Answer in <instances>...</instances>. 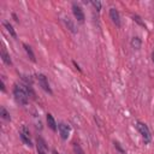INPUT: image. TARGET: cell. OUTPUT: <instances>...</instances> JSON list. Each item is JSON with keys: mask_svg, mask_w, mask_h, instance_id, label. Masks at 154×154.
I'll use <instances>...</instances> for the list:
<instances>
[{"mask_svg": "<svg viewBox=\"0 0 154 154\" xmlns=\"http://www.w3.org/2000/svg\"><path fill=\"white\" fill-rule=\"evenodd\" d=\"M37 81H38L40 87H41L45 91H47L48 94H52V89H51V87H49L48 79H47V77H46L43 73H38V75H37Z\"/></svg>", "mask_w": 154, "mask_h": 154, "instance_id": "3", "label": "cell"}, {"mask_svg": "<svg viewBox=\"0 0 154 154\" xmlns=\"http://www.w3.org/2000/svg\"><path fill=\"white\" fill-rule=\"evenodd\" d=\"M1 59H2V61L5 63V64H7V65H11L12 64V61H11V58H10V54L6 52V49L5 48H2L1 49Z\"/></svg>", "mask_w": 154, "mask_h": 154, "instance_id": "10", "label": "cell"}, {"mask_svg": "<svg viewBox=\"0 0 154 154\" xmlns=\"http://www.w3.org/2000/svg\"><path fill=\"white\" fill-rule=\"evenodd\" d=\"M13 18H14V20H17V22H18V18H17V16H16V14H13Z\"/></svg>", "mask_w": 154, "mask_h": 154, "instance_id": "22", "label": "cell"}, {"mask_svg": "<svg viewBox=\"0 0 154 154\" xmlns=\"http://www.w3.org/2000/svg\"><path fill=\"white\" fill-rule=\"evenodd\" d=\"M72 12H73V14L78 22L82 23L84 20V12H83L81 6H78L77 4H72Z\"/></svg>", "mask_w": 154, "mask_h": 154, "instance_id": "4", "label": "cell"}, {"mask_svg": "<svg viewBox=\"0 0 154 154\" xmlns=\"http://www.w3.org/2000/svg\"><path fill=\"white\" fill-rule=\"evenodd\" d=\"M58 130H59L60 137H61L63 140H67L69 134H70V128H69V125H66L65 123H59Z\"/></svg>", "mask_w": 154, "mask_h": 154, "instance_id": "5", "label": "cell"}, {"mask_svg": "<svg viewBox=\"0 0 154 154\" xmlns=\"http://www.w3.org/2000/svg\"><path fill=\"white\" fill-rule=\"evenodd\" d=\"M53 154H59V153H58L57 150H53Z\"/></svg>", "mask_w": 154, "mask_h": 154, "instance_id": "23", "label": "cell"}, {"mask_svg": "<svg viewBox=\"0 0 154 154\" xmlns=\"http://www.w3.org/2000/svg\"><path fill=\"white\" fill-rule=\"evenodd\" d=\"M72 63H73V65H75V66H76V69H77V70H78V71H81V67H79V66H78V64H77V63H76V61H72Z\"/></svg>", "mask_w": 154, "mask_h": 154, "instance_id": "20", "label": "cell"}, {"mask_svg": "<svg viewBox=\"0 0 154 154\" xmlns=\"http://www.w3.org/2000/svg\"><path fill=\"white\" fill-rule=\"evenodd\" d=\"M109 17L112 19V22L117 25V26H120L122 22H120V16H119V12L116 10V8H109Z\"/></svg>", "mask_w": 154, "mask_h": 154, "instance_id": "7", "label": "cell"}, {"mask_svg": "<svg viewBox=\"0 0 154 154\" xmlns=\"http://www.w3.org/2000/svg\"><path fill=\"white\" fill-rule=\"evenodd\" d=\"M141 45H142V41H141L140 37L135 36V37L131 38V46H132L134 49H140L141 48Z\"/></svg>", "mask_w": 154, "mask_h": 154, "instance_id": "11", "label": "cell"}, {"mask_svg": "<svg viewBox=\"0 0 154 154\" xmlns=\"http://www.w3.org/2000/svg\"><path fill=\"white\" fill-rule=\"evenodd\" d=\"M13 95H14V99L20 105H26L28 101H29V94L28 91L20 87V85H14L13 88Z\"/></svg>", "mask_w": 154, "mask_h": 154, "instance_id": "1", "label": "cell"}, {"mask_svg": "<svg viewBox=\"0 0 154 154\" xmlns=\"http://www.w3.org/2000/svg\"><path fill=\"white\" fill-rule=\"evenodd\" d=\"M91 5L96 8V11H100V10H101V2H100L99 0H96V1L93 0V1H91Z\"/></svg>", "mask_w": 154, "mask_h": 154, "instance_id": "18", "label": "cell"}, {"mask_svg": "<svg viewBox=\"0 0 154 154\" xmlns=\"http://www.w3.org/2000/svg\"><path fill=\"white\" fill-rule=\"evenodd\" d=\"M4 26L7 29V31L10 32V35H11V36H13V37H17V34H16V31H14L13 26L11 25V23H8V22H5V23H4Z\"/></svg>", "mask_w": 154, "mask_h": 154, "instance_id": "13", "label": "cell"}, {"mask_svg": "<svg viewBox=\"0 0 154 154\" xmlns=\"http://www.w3.org/2000/svg\"><path fill=\"white\" fill-rule=\"evenodd\" d=\"M136 128L138 130V132L141 134L144 143H149L152 141V135H150V131L148 129V126L144 124V123H141V122H137L136 123Z\"/></svg>", "mask_w": 154, "mask_h": 154, "instance_id": "2", "label": "cell"}, {"mask_svg": "<svg viewBox=\"0 0 154 154\" xmlns=\"http://www.w3.org/2000/svg\"><path fill=\"white\" fill-rule=\"evenodd\" d=\"M23 47H24V49H25V52H26V54H28L29 59H30L31 61H36V59H35V54H34V52H32L31 47H30L29 45H26V43H23Z\"/></svg>", "mask_w": 154, "mask_h": 154, "instance_id": "9", "label": "cell"}, {"mask_svg": "<svg viewBox=\"0 0 154 154\" xmlns=\"http://www.w3.org/2000/svg\"><path fill=\"white\" fill-rule=\"evenodd\" d=\"M19 136H20L22 141H23L26 146H29V147H31V146H32L31 140H30V137H29V130H28L25 126H23V128H22V131H20Z\"/></svg>", "mask_w": 154, "mask_h": 154, "instance_id": "6", "label": "cell"}, {"mask_svg": "<svg viewBox=\"0 0 154 154\" xmlns=\"http://www.w3.org/2000/svg\"><path fill=\"white\" fill-rule=\"evenodd\" d=\"M73 150H75L76 154H84L83 149L81 148V146H79L78 143H73Z\"/></svg>", "mask_w": 154, "mask_h": 154, "instance_id": "16", "label": "cell"}, {"mask_svg": "<svg viewBox=\"0 0 154 154\" xmlns=\"http://www.w3.org/2000/svg\"><path fill=\"white\" fill-rule=\"evenodd\" d=\"M132 18H134V20H135L137 24H140L141 26H144V28H146V24H144V22L142 20V18H141L138 14H134V16H132Z\"/></svg>", "mask_w": 154, "mask_h": 154, "instance_id": "15", "label": "cell"}, {"mask_svg": "<svg viewBox=\"0 0 154 154\" xmlns=\"http://www.w3.org/2000/svg\"><path fill=\"white\" fill-rule=\"evenodd\" d=\"M64 22H65V24H66V26H67V29H70L72 32H76L77 30H76V26H75V24H73V22L69 18V17H66V18H64Z\"/></svg>", "mask_w": 154, "mask_h": 154, "instance_id": "12", "label": "cell"}, {"mask_svg": "<svg viewBox=\"0 0 154 154\" xmlns=\"http://www.w3.org/2000/svg\"><path fill=\"white\" fill-rule=\"evenodd\" d=\"M47 124H48V126H49L53 131L57 130V123H55V119L53 118V116H52L51 113L47 114Z\"/></svg>", "mask_w": 154, "mask_h": 154, "instance_id": "8", "label": "cell"}, {"mask_svg": "<svg viewBox=\"0 0 154 154\" xmlns=\"http://www.w3.org/2000/svg\"><path fill=\"white\" fill-rule=\"evenodd\" d=\"M113 144H114V148H116V149H117V150H118L120 154H125V150L122 148V146H120V143H119V142L114 141V142H113Z\"/></svg>", "mask_w": 154, "mask_h": 154, "instance_id": "17", "label": "cell"}, {"mask_svg": "<svg viewBox=\"0 0 154 154\" xmlns=\"http://www.w3.org/2000/svg\"><path fill=\"white\" fill-rule=\"evenodd\" d=\"M0 88H1V91H5V84H4L2 79L0 81Z\"/></svg>", "mask_w": 154, "mask_h": 154, "instance_id": "19", "label": "cell"}, {"mask_svg": "<svg viewBox=\"0 0 154 154\" xmlns=\"http://www.w3.org/2000/svg\"><path fill=\"white\" fill-rule=\"evenodd\" d=\"M0 116H1V118L5 119V120H11V116H10V113L6 111L5 107H1V108H0Z\"/></svg>", "mask_w": 154, "mask_h": 154, "instance_id": "14", "label": "cell"}, {"mask_svg": "<svg viewBox=\"0 0 154 154\" xmlns=\"http://www.w3.org/2000/svg\"><path fill=\"white\" fill-rule=\"evenodd\" d=\"M152 60H153V63H154V51L152 52Z\"/></svg>", "mask_w": 154, "mask_h": 154, "instance_id": "21", "label": "cell"}]
</instances>
